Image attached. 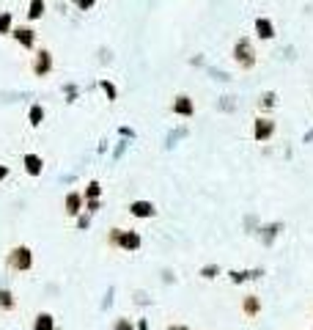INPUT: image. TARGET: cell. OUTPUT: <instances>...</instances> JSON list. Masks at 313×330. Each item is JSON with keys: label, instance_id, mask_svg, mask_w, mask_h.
Wrapping results in <instances>:
<instances>
[{"label": "cell", "instance_id": "23", "mask_svg": "<svg viewBox=\"0 0 313 330\" xmlns=\"http://www.w3.org/2000/svg\"><path fill=\"white\" fill-rule=\"evenodd\" d=\"M96 209H99V201H96V198H91V201H88V212H96Z\"/></svg>", "mask_w": 313, "mask_h": 330}, {"label": "cell", "instance_id": "8", "mask_svg": "<svg viewBox=\"0 0 313 330\" xmlns=\"http://www.w3.org/2000/svg\"><path fill=\"white\" fill-rule=\"evenodd\" d=\"M22 163H25V171H28L30 176H39V173L44 171V163H41V157H39V154H25V157H22Z\"/></svg>", "mask_w": 313, "mask_h": 330}, {"label": "cell", "instance_id": "10", "mask_svg": "<svg viewBox=\"0 0 313 330\" xmlns=\"http://www.w3.org/2000/svg\"><path fill=\"white\" fill-rule=\"evenodd\" d=\"M129 212H132L135 217H151L154 215V207L148 201H135L132 207H129Z\"/></svg>", "mask_w": 313, "mask_h": 330}, {"label": "cell", "instance_id": "5", "mask_svg": "<svg viewBox=\"0 0 313 330\" xmlns=\"http://www.w3.org/2000/svg\"><path fill=\"white\" fill-rule=\"evenodd\" d=\"M11 36L20 41L22 50H33V44H36V30L28 28V25H22V28H14V30H11Z\"/></svg>", "mask_w": 313, "mask_h": 330}, {"label": "cell", "instance_id": "11", "mask_svg": "<svg viewBox=\"0 0 313 330\" xmlns=\"http://www.w3.org/2000/svg\"><path fill=\"white\" fill-rule=\"evenodd\" d=\"M44 17V0H30V6H28V20L33 22V20H41Z\"/></svg>", "mask_w": 313, "mask_h": 330}, {"label": "cell", "instance_id": "12", "mask_svg": "<svg viewBox=\"0 0 313 330\" xmlns=\"http://www.w3.org/2000/svg\"><path fill=\"white\" fill-rule=\"evenodd\" d=\"M242 308H245V314L247 316H255L261 311V303H258V297H253V295H247L245 297V303H242Z\"/></svg>", "mask_w": 313, "mask_h": 330}, {"label": "cell", "instance_id": "16", "mask_svg": "<svg viewBox=\"0 0 313 330\" xmlns=\"http://www.w3.org/2000/svg\"><path fill=\"white\" fill-rule=\"evenodd\" d=\"M11 33V11H3L0 14V36Z\"/></svg>", "mask_w": 313, "mask_h": 330}, {"label": "cell", "instance_id": "6", "mask_svg": "<svg viewBox=\"0 0 313 330\" xmlns=\"http://www.w3.org/2000/svg\"><path fill=\"white\" fill-rule=\"evenodd\" d=\"M173 113L176 116H187L190 118L192 113H195V105H192V99L187 94H179L176 99H173Z\"/></svg>", "mask_w": 313, "mask_h": 330}, {"label": "cell", "instance_id": "4", "mask_svg": "<svg viewBox=\"0 0 313 330\" xmlns=\"http://www.w3.org/2000/svg\"><path fill=\"white\" fill-rule=\"evenodd\" d=\"M275 135V121L272 118H255V124H253V138L255 140H269Z\"/></svg>", "mask_w": 313, "mask_h": 330}, {"label": "cell", "instance_id": "20", "mask_svg": "<svg viewBox=\"0 0 313 330\" xmlns=\"http://www.w3.org/2000/svg\"><path fill=\"white\" fill-rule=\"evenodd\" d=\"M99 193H102V187H99V182H91V184H88V190H85V196H88V198H96Z\"/></svg>", "mask_w": 313, "mask_h": 330}, {"label": "cell", "instance_id": "3", "mask_svg": "<svg viewBox=\"0 0 313 330\" xmlns=\"http://www.w3.org/2000/svg\"><path fill=\"white\" fill-rule=\"evenodd\" d=\"M49 72H53V55H49V50H36V55H33V74H36V77H47Z\"/></svg>", "mask_w": 313, "mask_h": 330}, {"label": "cell", "instance_id": "13", "mask_svg": "<svg viewBox=\"0 0 313 330\" xmlns=\"http://www.w3.org/2000/svg\"><path fill=\"white\" fill-rule=\"evenodd\" d=\"M33 330H55V319L49 314H39V319H36Z\"/></svg>", "mask_w": 313, "mask_h": 330}, {"label": "cell", "instance_id": "15", "mask_svg": "<svg viewBox=\"0 0 313 330\" xmlns=\"http://www.w3.org/2000/svg\"><path fill=\"white\" fill-rule=\"evenodd\" d=\"M0 308H3V311L14 308V295H11L9 289H0Z\"/></svg>", "mask_w": 313, "mask_h": 330}, {"label": "cell", "instance_id": "9", "mask_svg": "<svg viewBox=\"0 0 313 330\" xmlns=\"http://www.w3.org/2000/svg\"><path fill=\"white\" fill-rule=\"evenodd\" d=\"M80 212H83V196H80V193H69L66 196V215L77 217Z\"/></svg>", "mask_w": 313, "mask_h": 330}, {"label": "cell", "instance_id": "18", "mask_svg": "<svg viewBox=\"0 0 313 330\" xmlns=\"http://www.w3.org/2000/svg\"><path fill=\"white\" fill-rule=\"evenodd\" d=\"M99 85H102V88H105V94H108V99L113 102V99H116V85H113V83H108V80H102V83H99Z\"/></svg>", "mask_w": 313, "mask_h": 330}, {"label": "cell", "instance_id": "19", "mask_svg": "<svg viewBox=\"0 0 313 330\" xmlns=\"http://www.w3.org/2000/svg\"><path fill=\"white\" fill-rule=\"evenodd\" d=\"M74 6H77L80 11H91L93 6H96V0H74Z\"/></svg>", "mask_w": 313, "mask_h": 330}, {"label": "cell", "instance_id": "21", "mask_svg": "<svg viewBox=\"0 0 313 330\" xmlns=\"http://www.w3.org/2000/svg\"><path fill=\"white\" fill-rule=\"evenodd\" d=\"M215 272H217V267H203L201 275H203V278H215Z\"/></svg>", "mask_w": 313, "mask_h": 330}, {"label": "cell", "instance_id": "7", "mask_svg": "<svg viewBox=\"0 0 313 330\" xmlns=\"http://www.w3.org/2000/svg\"><path fill=\"white\" fill-rule=\"evenodd\" d=\"M255 36L258 39H264V41H269L275 36V25H272V20H267V17H258L255 20Z\"/></svg>", "mask_w": 313, "mask_h": 330}, {"label": "cell", "instance_id": "1", "mask_svg": "<svg viewBox=\"0 0 313 330\" xmlns=\"http://www.w3.org/2000/svg\"><path fill=\"white\" fill-rule=\"evenodd\" d=\"M234 61L242 66V69H253V64H255V50H253L250 36H242V39L234 44Z\"/></svg>", "mask_w": 313, "mask_h": 330}, {"label": "cell", "instance_id": "17", "mask_svg": "<svg viewBox=\"0 0 313 330\" xmlns=\"http://www.w3.org/2000/svg\"><path fill=\"white\" fill-rule=\"evenodd\" d=\"M275 102H278V97H275L272 94V91H267V94L264 97H261V108H272V105Z\"/></svg>", "mask_w": 313, "mask_h": 330}, {"label": "cell", "instance_id": "2", "mask_svg": "<svg viewBox=\"0 0 313 330\" xmlns=\"http://www.w3.org/2000/svg\"><path fill=\"white\" fill-rule=\"evenodd\" d=\"M9 267H11V270H17V272L30 270V267H33V251L25 248V245L14 248V251L9 253Z\"/></svg>", "mask_w": 313, "mask_h": 330}, {"label": "cell", "instance_id": "24", "mask_svg": "<svg viewBox=\"0 0 313 330\" xmlns=\"http://www.w3.org/2000/svg\"><path fill=\"white\" fill-rule=\"evenodd\" d=\"M6 176H9V168H6V165H0V179H6Z\"/></svg>", "mask_w": 313, "mask_h": 330}, {"label": "cell", "instance_id": "22", "mask_svg": "<svg viewBox=\"0 0 313 330\" xmlns=\"http://www.w3.org/2000/svg\"><path fill=\"white\" fill-rule=\"evenodd\" d=\"M113 330H132V325H129L127 319H121V322H116V327H113Z\"/></svg>", "mask_w": 313, "mask_h": 330}, {"label": "cell", "instance_id": "25", "mask_svg": "<svg viewBox=\"0 0 313 330\" xmlns=\"http://www.w3.org/2000/svg\"><path fill=\"white\" fill-rule=\"evenodd\" d=\"M171 330H187V327H171Z\"/></svg>", "mask_w": 313, "mask_h": 330}, {"label": "cell", "instance_id": "14", "mask_svg": "<svg viewBox=\"0 0 313 330\" xmlns=\"http://www.w3.org/2000/svg\"><path fill=\"white\" fill-rule=\"evenodd\" d=\"M28 118H30V124H33V127H39L41 118H44V108H41V105H33V108L28 110Z\"/></svg>", "mask_w": 313, "mask_h": 330}]
</instances>
